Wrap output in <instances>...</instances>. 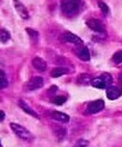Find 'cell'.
<instances>
[{
    "label": "cell",
    "mask_w": 122,
    "mask_h": 147,
    "mask_svg": "<svg viewBox=\"0 0 122 147\" xmlns=\"http://www.w3.org/2000/svg\"><path fill=\"white\" fill-rule=\"evenodd\" d=\"M50 115H52V117L54 120H56V121L65 122V123L69 121V116L66 115V114H63V113H61V111H52V113H50Z\"/></svg>",
    "instance_id": "7c38bea8"
},
{
    "label": "cell",
    "mask_w": 122,
    "mask_h": 147,
    "mask_svg": "<svg viewBox=\"0 0 122 147\" xmlns=\"http://www.w3.org/2000/svg\"><path fill=\"white\" fill-rule=\"evenodd\" d=\"M82 5V0H63L61 4V10L66 16H74L78 13Z\"/></svg>",
    "instance_id": "6da1fadb"
},
{
    "label": "cell",
    "mask_w": 122,
    "mask_h": 147,
    "mask_svg": "<svg viewBox=\"0 0 122 147\" xmlns=\"http://www.w3.org/2000/svg\"><path fill=\"white\" fill-rule=\"evenodd\" d=\"M53 102L55 103V104H57V105H61V104H63V103L66 102V97H65V96H57V97H54Z\"/></svg>",
    "instance_id": "44dd1931"
},
{
    "label": "cell",
    "mask_w": 122,
    "mask_h": 147,
    "mask_svg": "<svg viewBox=\"0 0 122 147\" xmlns=\"http://www.w3.org/2000/svg\"><path fill=\"white\" fill-rule=\"evenodd\" d=\"M13 5H14V9H16V11L18 12V14L22 18H23V19H28L29 18V12L26 10V7L20 3L19 0H13Z\"/></svg>",
    "instance_id": "52a82bcc"
},
{
    "label": "cell",
    "mask_w": 122,
    "mask_h": 147,
    "mask_svg": "<svg viewBox=\"0 0 122 147\" xmlns=\"http://www.w3.org/2000/svg\"><path fill=\"white\" fill-rule=\"evenodd\" d=\"M18 103H19V107H20V109L23 110V111H25L26 114H29V115H31V116L36 117V119H40L38 114L36 113V111H35V110H34L31 107H29V104H28V103H25L23 99H20Z\"/></svg>",
    "instance_id": "30bf717a"
},
{
    "label": "cell",
    "mask_w": 122,
    "mask_h": 147,
    "mask_svg": "<svg viewBox=\"0 0 122 147\" xmlns=\"http://www.w3.org/2000/svg\"><path fill=\"white\" fill-rule=\"evenodd\" d=\"M7 86H9V82H7L5 72L1 69L0 71V87H1V89H6Z\"/></svg>",
    "instance_id": "2e32d148"
},
{
    "label": "cell",
    "mask_w": 122,
    "mask_h": 147,
    "mask_svg": "<svg viewBox=\"0 0 122 147\" xmlns=\"http://www.w3.org/2000/svg\"><path fill=\"white\" fill-rule=\"evenodd\" d=\"M31 63H32L34 67L37 69V71H40V72H44V71L47 69V62L43 60L42 57H40V56L34 57L32 61H31Z\"/></svg>",
    "instance_id": "9c48e42d"
},
{
    "label": "cell",
    "mask_w": 122,
    "mask_h": 147,
    "mask_svg": "<svg viewBox=\"0 0 122 147\" xmlns=\"http://www.w3.org/2000/svg\"><path fill=\"white\" fill-rule=\"evenodd\" d=\"M25 30H26V32H28L29 35H30L32 38H37V37H38V34H37V31L32 30V29H30V28H26Z\"/></svg>",
    "instance_id": "603a6c76"
},
{
    "label": "cell",
    "mask_w": 122,
    "mask_h": 147,
    "mask_svg": "<svg viewBox=\"0 0 122 147\" xmlns=\"http://www.w3.org/2000/svg\"><path fill=\"white\" fill-rule=\"evenodd\" d=\"M86 25H88L91 30H93L95 32H98V34H104V31H105V28H104L103 23L97 18L88 19L86 20Z\"/></svg>",
    "instance_id": "3957f363"
},
{
    "label": "cell",
    "mask_w": 122,
    "mask_h": 147,
    "mask_svg": "<svg viewBox=\"0 0 122 147\" xmlns=\"http://www.w3.org/2000/svg\"><path fill=\"white\" fill-rule=\"evenodd\" d=\"M91 85L93 86V87H97V89H105V87L108 86V84L103 80V78L102 77H97V78H95V79H92V82H91Z\"/></svg>",
    "instance_id": "5bb4252c"
},
{
    "label": "cell",
    "mask_w": 122,
    "mask_h": 147,
    "mask_svg": "<svg viewBox=\"0 0 122 147\" xmlns=\"http://www.w3.org/2000/svg\"><path fill=\"white\" fill-rule=\"evenodd\" d=\"M44 84V80L42 77H32L26 84V89L29 91H34V90H38Z\"/></svg>",
    "instance_id": "5b68a950"
},
{
    "label": "cell",
    "mask_w": 122,
    "mask_h": 147,
    "mask_svg": "<svg viewBox=\"0 0 122 147\" xmlns=\"http://www.w3.org/2000/svg\"><path fill=\"white\" fill-rule=\"evenodd\" d=\"M121 94H122V87L110 86V87H108V90H106V97L111 100L117 99Z\"/></svg>",
    "instance_id": "ba28073f"
},
{
    "label": "cell",
    "mask_w": 122,
    "mask_h": 147,
    "mask_svg": "<svg viewBox=\"0 0 122 147\" xmlns=\"http://www.w3.org/2000/svg\"><path fill=\"white\" fill-rule=\"evenodd\" d=\"M67 73H69V68H67V67H56L52 71L50 76H52L53 78H59L63 74H67Z\"/></svg>",
    "instance_id": "4fadbf2b"
},
{
    "label": "cell",
    "mask_w": 122,
    "mask_h": 147,
    "mask_svg": "<svg viewBox=\"0 0 122 147\" xmlns=\"http://www.w3.org/2000/svg\"><path fill=\"white\" fill-rule=\"evenodd\" d=\"M10 127H11V129H12V131L14 134H16L18 138H20V139H23V140H25V141H31L32 139H34V136H32V134L26 128H24L23 126H20V124H18V123H11L10 124Z\"/></svg>",
    "instance_id": "7a4b0ae2"
},
{
    "label": "cell",
    "mask_w": 122,
    "mask_h": 147,
    "mask_svg": "<svg viewBox=\"0 0 122 147\" xmlns=\"http://www.w3.org/2000/svg\"><path fill=\"white\" fill-rule=\"evenodd\" d=\"M120 82H122V74H120Z\"/></svg>",
    "instance_id": "d4e9b609"
},
{
    "label": "cell",
    "mask_w": 122,
    "mask_h": 147,
    "mask_svg": "<svg viewBox=\"0 0 122 147\" xmlns=\"http://www.w3.org/2000/svg\"><path fill=\"white\" fill-rule=\"evenodd\" d=\"M88 146H89V141L84 140V139H79L74 145V147H88Z\"/></svg>",
    "instance_id": "7402d4cb"
},
{
    "label": "cell",
    "mask_w": 122,
    "mask_h": 147,
    "mask_svg": "<svg viewBox=\"0 0 122 147\" xmlns=\"http://www.w3.org/2000/svg\"><path fill=\"white\" fill-rule=\"evenodd\" d=\"M98 6H99V9L103 11V13L105 14V16L109 14V7H108V5L104 1H102V0H98Z\"/></svg>",
    "instance_id": "ffe728a7"
},
{
    "label": "cell",
    "mask_w": 122,
    "mask_h": 147,
    "mask_svg": "<svg viewBox=\"0 0 122 147\" xmlns=\"http://www.w3.org/2000/svg\"><path fill=\"white\" fill-rule=\"evenodd\" d=\"M111 60L114 63H122V50H117L116 53L113 55Z\"/></svg>",
    "instance_id": "d6986e66"
},
{
    "label": "cell",
    "mask_w": 122,
    "mask_h": 147,
    "mask_svg": "<svg viewBox=\"0 0 122 147\" xmlns=\"http://www.w3.org/2000/svg\"><path fill=\"white\" fill-rule=\"evenodd\" d=\"M77 55L82 61H89L90 60V51L86 47H80L77 49Z\"/></svg>",
    "instance_id": "8fae6325"
},
{
    "label": "cell",
    "mask_w": 122,
    "mask_h": 147,
    "mask_svg": "<svg viewBox=\"0 0 122 147\" xmlns=\"http://www.w3.org/2000/svg\"><path fill=\"white\" fill-rule=\"evenodd\" d=\"M0 38H1V42L3 43H6V42H9L10 38H11V36H10V32L6 30V29H1L0 30Z\"/></svg>",
    "instance_id": "e0dca14e"
},
{
    "label": "cell",
    "mask_w": 122,
    "mask_h": 147,
    "mask_svg": "<svg viewBox=\"0 0 122 147\" xmlns=\"http://www.w3.org/2000/svg\"><path fill=\"white\" fill-rule=\"evenodd\" d=\"M60 40L63 41V42H68V43H72V45H77V46H83V40H80V37H78L77 35L72 34V32H63L61 36H60Z\"/></svg>",
    "instance_id": "277c9868"
},
{
    "label": "cell",
    "mask_w": 122,
    "mask_h": 147,
    "mask_svg": "<svg viewBox=\"0 0 122 147\" xmlns=\"http://www.w3.org/2000/svg\"><path fill=\"white\" fill-rule=\"evenodd\" d=\"M92 82V78L90 74H86V73H84V74H80L78 77V83L79 84H91Z\"/></svg>",
    "instance_id": "9a60e30c"
},
{
    "label": "cell",
    "mask_w": 122,
    "mask_h": 147,
    "mask_svg": "<svg viewBox=\"0 0 122 147\" xmlns=\"http://www.w3.org/2000/svg\"><path fill=\"white\" fill-rule=\"evenodd\" d=\"M0 147H3V146H0Z\"/></svg>",
    "instance_id": "484cf974"
},
{
    "label": "cell",
    "mask_w": 122,
    "mask_h": 147,
    "mask_svg": "<svg viewBox=\"0 0 122 147\" xmlns=\"http://www.w3.org/2000/svg\"><path fill=\"white\" fill-rule=\"evenodd\" d=\"M54 133H55V135L57 136V139H59V140H61V139H63L65 136H66V129L62 128V127H60V128L55 127V128H54Z\"/></svg>",
    "instance_id": "ac0fdd59"
},
{
    "label": "cell",
    "mask_w": 122,
    "mask_h": 147,
    "mask_svg": "<svg viewBox=\"0 0 122 147\" xmlns=\"http://www.w3.org/2000/svg\"><path fill=\"white\" fill-rule=\"evenodd\" d=\"M0 119H1V121H4V119H5V113L4 111H1V117H0Z\"/></svg>",
    "instance_id": "cb8c5ba5"
},
{
    "label": "cell",
    "mask_w": 122,
    "mask_h": 147,
    "mask_svg": "<svg viewBox=\"0 0 122 147\" xmlns=\"http://www.w3.org/2000/svg\"><path fill=\"white\" fill-rule=\"evenodd\" d=\"M103 108H104V102L102 99L93 100L88 105V113L89 114H96V113L102 111Z\"/></svg>",
    "instance_id": "8992f818"
}]
</instances>
